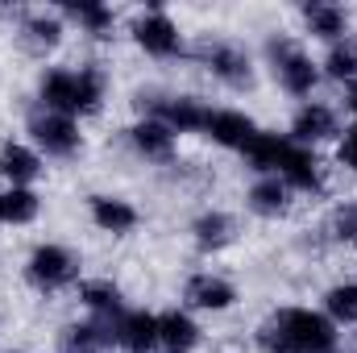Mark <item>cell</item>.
Instances as JSON below:
<instances>
[{
	"label": "cell",
	"mask_w": 357,
	"mask_h": 353,
	"mask_svg": "<svg viewBox=\"0 0 357 353\" xmlns=\"http://www.w3.org/2000/svg\"><path fill=\"white\" fill-rule=\"evenodd\" d=\"M79 303L88 308L91 320L112 324V320L125 312V291H121V283H112V278H84V283H79Z\"/></svg>",
	"instance_id": "7402d4cb"
},
{
	"label": "cell",
	"mask_w": 357,
	"mask_h": 353,
	"mask_svg": "<svg viewBox=\"0 0 357 353\" xmlns=\"http://www.w3.org/2000/svg\"><path fill=\"white\" fill-rule=\"evenodd\" d=\"M328 233L341 241V246H357V200L354 204H341L328 220Z\"/></svg>",
	"instance_id": "f1b7e54d"
},
{
	"label": "cell",
	"mask_w": 357,
	"mask_h": 353,
	"mask_svg": "<svg viewBox=\"0 0 357 353\" xmlns=\"http://www.w3.org/2000/svg\"><path fill=\"white\" fill-rule=\"evenodd\" d=\"M63 33H67V25H63V17L59 13H50V8H33V13H21V21H17V42L29 50V54H50V50H59L63 46Z\"/></svg>",
	"instance_id": "2e32d148"
},
{
	"label": "cell",
	"mask_w": 357,
	"mask_h": 353,
	"mask_svg": "<svg viewBox=\"0 0 357 353\" xmlns=\"http://www.w3.org/2000/svg\"><path fill=\"white\" fill-rule=\"evenodd\" d=\"M142 108L146 117H158L171 133H204L208 125V104L199 96H142Z\"/></svg>",
	"instance_id": "30bf717a"
},
{
	"label": "cell",
	"mask_w": 357,
	"mask_h": 353,
	"mask_svg": "<svg viewBox=\"0 0 357 353\" xmlns=\"http://www.w3.org/2000/svg\"><path fill=\"white\" fill-rule=\"evenodd\" d=\"M42 216V195L33 187H4L0 191V225H33Z\"/></svg>",
	"instance_id": "603a6c76"
},
{
	"label": "cell",
	"mask_w": 357,
	"mask_h": 353,
	"mask_svg": "<svg viewBox=\"0 0 357 353\" xmlns=\"http://www.w3.org/2000/svg\"><path fill=\"white\" fill-rule=\"evenodd\" d=\"M125 142H129V150H133L142 163H171L175 150H178V137L158 121V117L133 121V125L125 129Z\"/></svg>",
	"instance_id": "5bb4252c"
},
{
	"label": "cell",
	"mask_w": 357,
	"mask_h": 353,
	"mask_svg": "<svg viewBox=\"0 0 357 353\" xmlns=\"http://www.w3.org/2000/svg\"><path fill=\"white\" fill-rule=\"evenodd\" d=\"M266 63L274 71V84L287 96H295V100H312V91L320 88V80H324L320 63L295 38H282V33L266 42Z\"/></svg>",
	"instance_id": "3957f363"
},
{
	"label": "cell",
	"mask_w": 357,
	"mask_h": 353,
	"mask_svg": "<svg viewBox=\"0 0 357 353\" xmlns=\"http://www.w3.org/2000/svg\"><path fill=\"white\" fill-rule=\"evenodd\" d=\"M191 241H195V250H204V254H220V250H229V246L237 241V220H233L225 208H204V212L191 220Z\"/></svg>",
	"instance_id": "ffe728a7"
},
{
	"label": "cell",
	"mask_w": 357,
	"mask_h": 353,
	"mask_svg": "<svg viewBox=\"0 0 357 353\" xmlns=\"http://www.w3.org/2000/svg\"><path fill=\"white\" fill-rule=\"evenodd\" d=\"M129 33H133V46H137L142 54L158 59V63L183 54V29H178V21L167 8H146V13L133 21Z\"/></svg>",
	"instance_id": "8992f818"
},
{
	"label": "cell",
	"mask_w": 357,
	"mask_h": 353,
	"mask_svg": "<svg viewBox=\"0 0 357 353\" xmlns=\"http://www.w3.org/2000/svg\"><path fill=\"white\" fill-rule=\"evenodd\" d=\"M254 345H258V353H337L341 333L324 312L287 303L258 324Z\"/></svg>",
	"instance_id": "6da1fadb"
},
{
	"label": "cell",
	"mask_w": 357,
	"mask_h": 353,
	"mask_svg": "<svg viewBox=\"0 0 357 353\" xmlns=\"http://www.w3.org/2000/svg\"><path fill=\"white\" fill-rule=\"evenodd\" d=\"M278 179L295 191V195H312V200H320L324 191H328V167L320 163V154L316 150H307V146H287V154H282V163H278Z\"/></svg>",
	"instance_id": "8fae6325"
},
{
	"label": "cell",
	"mask_w": 357,
	"mask_h": 353,
	"mask_svg": "<svg viewBox=\"0 0 357 353\" xmlns=\"http://www.w3.org/2000/svg\"><path fill=\"white\" fill-rule=\"evenodd\" d=\"M59 345L63 353H104L112 345V337H108V324L104 320H75V324H67L63 329V337H59Z\"/></svg>",
	"instance_id": "d4e9b609"
},
{
	"label": "cell",
	"mask_w": 357,
	"mask_h": 353,
	"mask_svg": "<svg viewBox=\"0 0 357 353\" xmlns=\"http://www.w3.org/2000/svg\"><path fill=\"white\" fill-rule=\"evenodd\" d=\"M237 299H241L237 283L225 278V274H216V270H199V274H191V278L183 283V303H187V312L220 316V312H233Z\"/></svg>",
	"instance_id": "9c48e42d"
},
{
	"label": "cell",
	"mask_w": 357,
	"mask_h": 353,
	"mask_svg": "<svg viewBox=\"0 0 357 353\" xmlns=\"http://www.w3.org/2000/svg\"><path fill=\"white\" fill-rule=\"evenodd\" d=\"M287 146H291V137H287V133L258 129V137L250 142V150H245L241 158H245V163H250V171H258V175H278V163H282Z\"/></svg>",
	"instance_id": "cb8c5ba5"
},
{
	"label": "cell",
	"mask_w": 357,
	"mask_h": 353,
	"mask_svg": "<svg viewBox=\"0 0 357 353\" xmlns=\"http://www.w3.org/2000/svg\"><path fill=\"white\" fill-rule=\"evenodd\" d=\"M204 137L220 150H233V154H245L250 142L258 137V121L241 108H212L208 112V125H204Z\"/></svg>",
	"instance_id": "4fadbf2b"
},
{
	"label": "cell",
	"mask_w": 357,
	"mask_h": 353,
	"mask_svg": "<svg viewBox=\"0 0 357 353\" xmlns=\"http://www.w3.org/2000/svg\"><path fill=\"white\" fill-rule=\"evenodd\" d=\"M108 100V80L100 67H46L38 75V104L71 121L96 117Z\"/></svg>",
	"instance_id": "7a4b0ae2"
},
{
	"label": "cell",
	"mask_w": 357,
	"mask_h": 353,
	"mask_svg": "<svg viewBox=\"0 0 357 353\" xmlns=\"http://www.w3.org/2000/svg\"><path fill=\"white\" fill-rule=\"evenodd\" d=\"M79 254L71 250V246H63V241H42V246H33L29 250V258H25V283L38 291V295H59V291H67V287H75L79 283Z\"/></svg>",
	"instance_id": "277c9868"
},
{
	"label": "cell",
	"mask_w": 357,
	"mask_h": 353,
	"mask_svg": "<svg viewBox=\"0 0 357 353\" xmlns=\"http://www.w3.org/2000/svg\"><path fill=\"white\" fill-rule=\"evenodd\" d=\"M29 142H33V150L42 158H59V163L84 154V129H79V121H71L63 112H46V108H38L29 117Z\"/></svg>",
	"instance_id": "5b68a950"
},
{
	"label": "cell",
	"mask_w": 357,
	"mask_h": 353,
	"mask_svg": "<svg viewBox=\"0 0 357 353\" xmlns=\"http://www.w3.org/2000/svg\"><path fill=\"white\" fill-rule=\"evenodd\" d=\"M291 204H295V191H291L278 175H258L250 183V191H245V208H250L254 216H262V220L287 216Z\"/></svg>",
	"instance_id": "d6986e66"
},
{
	"label": "cell",
	"mask_w": 357,
	"mask_h": 353,
	"mask_svg": "<svg viewBox=\"0 0 357 353\" xmlns=\"http://www.w3.org/2000/svg\"><path fill=\"white\" fill-rule=\"evenodd\" d=\"M303 29L328 46L349 42V13L333 0H312V4H303Z\"/></svg>",
	"instance_id": "44dd1931"
},
{
	"label": "cell",
	"mask_w": 357,
	"mask_h": 353,
	"mask_svg": "<svg viewBox=\"0 0 357 353\" xmlns=\"http://www.w3.org/2000/svg\"><path fill=\"white\" fill-rule=\"evenodd\" d=\"M287 137L295 146H307V150H316L324 142H337L341 137V112L333 104H324V100H303L295 108V117H291Z\"/></svg>",
	"instance_id": "ba28073f"
},
{
	"label": "cell",
	"mask_w": 357,
	"mask_h": 353,
	"mask_svg": "<svg viewBox=\"0 0 357 353\" xmlns=\"http://www.w3.org/2000/svg\"><path fill=\"white\" fill-rule=\"evenodd\" d=\"M108 337L121 353H158V312L146 308H125L112 324Z\"/></svg>",
	"instance_id": "7c38bea8"
},
{
	"label": "cell",
	"mask_w": 357,
	"mask_h": 353,
	"mask_svg": "<svg viewBox=\"0 0 357 353\" xmlns=\"http://www.w3.org/2000/svg\"><path fill=\"white\" fill-rule=\"evenodd\" d=\"M199 324L187 308L158 312V353H195L199 350Z\"/></svg>",
	"instance_id": "ac0fdd59"
},
{
	"label": "cell",
	"mask_w": 357,
	"mask_h": 353,
	"mask_svg": "<svg viewBox=\"0 0 357 353\" xmlns=\"http://www.w3.org/2000/svg\"><path fill=\"white\" fill-rule=\"evenodd\" d=\"M46 171V158L29 142H4L0 146V179L8 187H33Z\"/></svg>",
	"instance_id": "e0dca14e"
},
{
	"label": "cell",
	"mask_w": 357,
	"mask_h": 353,
	"mask_svg": "<svg viewBox=\"0 0 357 353\" xmlns=\"http://www.w3.org/2000/svg\"><path fill=\"white\" fill-rule=\"evenodd\" d=\"M88 220L108 233V237H129L137 225H142V212L125 200V195H108V191H96L88 200Z\"/></svg>",
	"instance_id": "9a60e30c"
},
{
	"label": "cell",
	"mask_w": 357,
	"mask_h": 353,
	"mask_svg": "<svg viewBox=\"0 0 357 353\" xmlns=\"http://www.w3.org/2000/svg\"><path fill=\"white\" fill-rule=\"evenodd\" d=\"M199 63H204V71H208L216 84H225V88H233V91H250L254 80H258L250 50L237 46V42H208V46L199 50Z\"/></svg>",
	"instance_id": "52a82bcc"
},
{
	"label": "cell",
	"mask_w": 357,
	"mask_h": 353,
	"mask_svg": "<svg viewBox=\"0 0 357 353\" xmlns=\"http://www.w3.org/2000/svg\"><path fill=\"white\" fill-rule=\"evenodd\" d=\"M320 71H324L333 84H349V88H354L357 84V46L354 42H337V46H328Z\"/></svg>",
	"instance_id": "83f0119b"
},
{
	"label": "cell",
	"mask_w": 357,
	"mask_h": 353,
	"mask_svg": "<svg viewBox=\"0 0 357 353\" xmlns=\"http://www.w3.org/2000/svg\"><path fill=\"white\" fill-rule=\"evenodd\" d=\"M337 158H341L345 171H354L357 175V125H349V129L337 137Z\"/></svg>",
	"instance_id": "f546056e"
},
{
	"label": "cell",
	"mask_w": 357,
	"mask_h": 353,
	"mask_svg": "<svg viewBox=\"0 0 357 353\" xmlns=\"http://www.w3.org/2000/svg\"><path fill=\"white\" fill-rule=\"evenodd\" d=\"M345 104H349V112H354V125H357V84L349 88V100H345Z\"/></svg>",
	"instance_id": "4dcf8cb0"
},
{
	"label": "cell",
	"mask_w": 357,
	"mask_h": 353,
	"mask_svg": "<svg viewBox=\"0 0 357 353\" xmlns=\"http://www.w3.org/2000/svg\"><path fill=\"white\" fill-rule=\"evenodd\" d=\"M320 312L337 324V329H354L357 324V278H345V283H333L324 291V303Z\"/></svg>",
	"instance_id": "4316f807"
},
{
	"label": "cell",
	"mask_w": 357,
	"mask_h": 353,
	"mask_svg": "<svg viewBox=\"0 0 357 353\" xmlns=\"http://www.w3.org/2000/svg\"><path fill=\"white\" fill-rule=\"evenodd\" d=\"M63 13H67L84 33H91V38H112V29H116V13H112L108 4H100V0H71Z\"/></svg>",
	"instance_id": "484cf974"
}]
</instances>
